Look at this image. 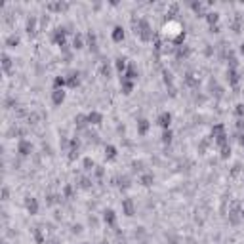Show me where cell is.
<instances>
[{
  "instance_id": "1",
  "label": "cell",
  "mask_w": 244,
  "mask_h": 244,
  "mask_svg": "<svg viewBox=\"0 0 244 244\" xmlns=\"http://www.w3.org/2000/svg\"><path fill=\"white\" fill-rule=\"evenodd\" d=\"M170 120H172V115H170V113H162V115L158 116V124L166 128V126H170Z\"/></svg>"
},
{
  "instance_id": "2",
  "label": "cell",
  "mask_w": 244,
  "mask_h": 244,
  "mask_svg": "<svg viewBox=\"0 0 244 244\" xmlns=\"http://www.w3.org/2000/svg\"><path fill=\"white\" fill-rule=\"evenodd\" d=\"M122 38H124V29H122V27H115V31H113V40L120 42Z\"/></svg>"
},
{
  "instance_id": "3",
  "label": "cell",
  "mask_w": 244,
  "mask_h": 244,
  "mask_svg": "<svg viewBox=\"0 0 244 244\" xmlns=\"http://www.w3.org/2000/svg\"><path fill=\"white\" fill-rule=\"evenodd\" d=\"M63 99H65V92H63V90H55V92H54V103H55V105H59Z\"/></svg>"
},
{
  "instance_id": "4",
  "label": "cell",
  "mask_w": 244,
  "mask_h": 244,
  "mask_svg": "<svg viewBox=\"0 0 244 244\" xmlns=\"http://www.w3.org/2000/svg\"><path fill=\"white\" fill-rule=\"evenodd\" d=\"M27 208H29V212H31V214H36V210H38L36 200H34V198H29V200H27Z\"/></svg>"
},
{
  "instance_id": "5",
  "label": "cell",
  "mask_w": 244,
  "mask_h": 244,
  "mask_svg": "<svg viewBox=\"0 0 244 244\" xmlns=\"http://www.w3.org/2000/svg\"><path fill=\"white\" fill-rule=\"evenodd\" d=\"M6 44H8V46H10V48H14V46H15V44H19V38H17V36H15V34H10V36H8V38H6Z\"/></svg>"
},
{
  "instance_id": "6",
  "label": "cell",
  "mask_w": 244,
  "mask_h": 244,
  "mask_svg": "<svg viewBox=\"0 0 244 244\" xmlns=\"http://www.w3.org/2000/svg\"><path fill=\"white\" fill-rule=\"evenodd\" d=\"M29 151H31V145H29L27 141H21V143H19V153H21V155H27Z\"/></svg>"
},
{
  "instance_id": "7",
  "label": "cell",
  "mask_w": 244,
  "mask_h": 244,
  "mask_svg": "<svg viewBox=\"0 0 244 244\" xmlns=\"http://www.w3.org/2000/svg\"><path fill=\"white\" fill-rule=\"evenodd\" d=\"M10 65H12V59H10V57H8V55H2V67H4V71H8L10 69Z\"/></svg>"
},
{
  "instance_id": "8",
  "label": "cell",
  "mask_w": 244,
  "mask_h": 244,
  "mask_svg": "<svg viewBox=\"0 0 244 244\" xmlns=\"http://www.w3.org/2000/svg\"><path fill=\"white\" fill-rule=\"evenodd\" d=\"M34 23H36V19H34V17L27 21V32H29V34H31V32H34Z\"/></svg>"
},
{
  "instance_id": "9",
  "label": "cell",
  "mask_w": 244,
  "mask_h": 244,
  "mask_svg": "<svg viewBox=\"0 0 244 244\" xmlns=\"http://www.w3.org/2000/svg\"><path fill=\"white\" fill-rule=\"evenodd\" d=\"M48 8H50V10H57V12H61V10H65V8H67V4H59V2H57V4H50Z\"/></svg>"
},
{
  "instance_id": "10",
  "label": "cell",
  "mask_w": 244,
  "mask_h": 244,
  "mask_svg": "<svg viewBox=\"0 0 244 244\" xmlns=\"http://www.w3.org/2000/svg\"><path fill=\"white\" fill-rule=\"evenodd\" d=\"M105 221H109V223H113V221H115V216H113V210H107V212H105Z\"/></svg>"
},
{
  "instance_id": "11",
  "label": "cell",
  "mask_w": 244,
  "mask_h": 244,
  "mask_svg": "<svg viewBox=\"0 0 244 244\" xmlns=\"http://www.w3.org/2000/svg\"><path fill=\"white\" fill-rule=\"evenodd\" d=\"M208 15V21H210V23H216L217 19H219V15L217 14H206Z\"/></svg>"
},
{
  "instance_id": "12",
  "label": "cell",
  "mask_w": 244,
  "mask_h": 244,
  "mask_svg": "<svg viewBox=\"0 0 244 244\" xmlns=\"http://www.w3.org/2000/svg\"><path fill=\"white\" fill-rule=\"evenodd\" d=\"M115 155H116L115 147H107V157H109V158H115Z\"/></svg>"
},
{
  "instance_id": "13",
  "label": "cell",
  "mask_w": 244,
  "mask_h": 244,
  "mask_svg": "<svg viewBox=\"0 0 244 244\" xmlns=\"http://www.w3.org/2000/svg\"><path fill=\"white\" fill-rule=\"evenodd\" d=\"M126 59H122V57H120V59H116V67H118V71H122L126 67V63H124Z\"/></svg>"
},
{
  "instance_id": "14",
  "label": "cell",
  "mask_w": 244,
  "mask_h": 244,
  "mask_svg": "<svg viewBox=\"0 0 244 244\" xmlns=\"http://www.w3.org/2000/svg\"><path fill=\"white\" fill-rule=\"evenodd\" d=\"M151 181H153L151 175H145V177H143V185H151Z\"/></svg>"
},
{
  "instance_id": "15",
  "label": "cell",
  "mask_w": 244,
  "mask_h": 244,
  "mask_svg": "<svg viewBox=\"0 0 244 244\" xmlns=\"http://www.w3.org/2000/svg\"><path fill=\"white\" fill-rule=\"evenodd\" d=\"M236 113H239V115H244V103H240V105L236 107Z\"/></svg>"
},
{
  "instance_id": "16",
  "label": "cell",
  "mask_w": 244,
  "mask_h": 244,
  "mask_svg": "<svg viewBox=\"0 0 244 244\" xmlns=\"http://www.w3.org/2000/svg\"><path fill=\"white\" fill-rule=\"evenodd\" d=\"M84 164H86V168H90V166H93V162L90 160V158H86V160H84Z\"/></svg>"
}]
</instances>
